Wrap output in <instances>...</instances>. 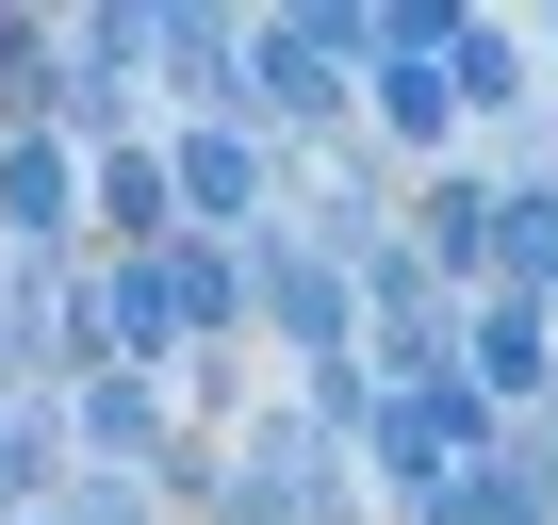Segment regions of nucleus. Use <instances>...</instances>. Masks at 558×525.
Listing matches in <instances>:
<instances>
[{"mask_svg": "<svg viewBox=\"0 0 558 525\" xmlns=\"http://www.w3.org/2000/svg\"><path fill=\"white\" fill-rule=\"evenodd\" d=\"M509 262H525V280H558V213H542V197L509 213Z\"/></svg>", "mask_w": 558, "mask_h": 525, "instance_id": "f03ea898", "label": "nucleus"}, {"mask_svg": "<svg viewBox=\"0 0 558 525\" xmlns=\"http://www.w3.org/2000/svg\"><path fill=\"white\" fill-rule=\"evenodd\" d=\"M0 213H34V230H50V213H66V164H50V148H17V164H0Z\"/></svg>", "mask_w": 558, "mask_h": 525, "instance_id": "f257e3e1", "label": "nucleus"}]
</instances>
